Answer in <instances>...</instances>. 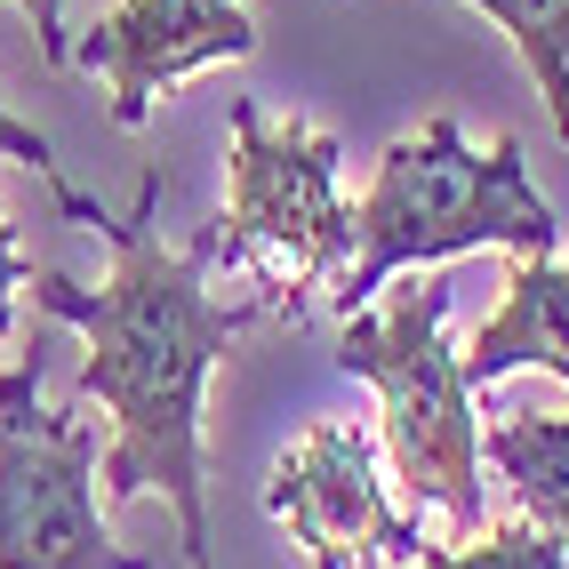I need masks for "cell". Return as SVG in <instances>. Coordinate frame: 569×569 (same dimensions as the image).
Returning a JSON list of instances; mask_svg holds the SVG:
<instances>
[{"mask_svg":"<svg viewBox=\"0 0 569 569\" xmlns=\"http://www.w3.org/2000/svg\"><path fill=\"white\" fill-rule=\"evenodd\" d=\"M0 161H24L32 177L49 184V201H57V209H64L72 224H89V233L104 224V201H97V193H81V184L64 177V161H57V144H49L41 129H32V121H17L9 104H0Z\"/></svg>","mask_w":569,"mask_h":569,"instance_id":"7c38bea8","label":"cell"},{"mask_svg":"<svg viewBox=\"0 0 569 569\" xmlns=\"http://www.w3.org/2000/svg\"><path fill=\"white\" fill-rule=\"evenodd\" d=\"M17 9L32 17V49H41V64H72V32H64V0H17Z\"/></svg>","mask_w":569,"mask_h":569,"instance_id":"4fadbf2b","label":"cell"},{"mask_svg":"<svg viewBox=\"0 0 569 569\" xmlns=\"http://www.w3.org/2000/svg\"><path fill=\"white\" fill-rule=\"evenodd\" d=\"M473 9L521 49L529 81H538L553 129H561V144H569V0H473Z\"/></svg>","mask_w":569,"mask_h":569,"instance_id":"30bf717a","label":"cell"},{"mask_svg":"<svg viewBox=\"0 0 569 569\" xmlns=\"http://www.w3.org/2000/svg\"><path fill=\"white\" fill-rule=\"evenodd\" d=\"M409 569H569V561H561V546H553L529 513H513V521L473 529L466 546H433V538H426Z\"/></svg>","mask_w":569,"mask_h":569,"instance_id":"8fae6325","label":"cell"},{"mask_svg":"<svg viewBox=\"0 0 569 569\" xmlns=\"http://www.w3.org/2000/svg\"><path fill=\"white\" fill-rule=\"evenodd\" d=\"M41 337L24 346L17 369H0V569H161L112 546L97 498L104 426L57 417L41 401Z\"/></svg>","mask_w":569,"mask_h":569,"instance_id":"5b68a950","label":"cell"},{"mask_svg":"<svg viewBox=\"0 0 569 569\" xmlns=\"http://www.w3.org/2000/svg\"><path fill=\"white\" fill-rule=\"evenodd\" d=\"M481 458L513 489V506L538 521L569 561V417H546V409L498 417V426L481 433Z\"/></svg>","mask_w":569,"mask_h":569,"instance_id":"9c48e42d","label":"cell"},{"mask_svg":"<svg viewBox=\"0 0 569 569\" xmlns=\"http://www.w3.org/2000/svg\"><path fill=\"white\" fill-rule=\"evenodd\" d=\"M337 137L313 121H264L257 97H233V153H224L217 264L257 281L264 321L306 329L313 306L353 264V209L337 193Z\"/></svg>","mask_w":569,"mask_h":569,"instance_id":"3957f363","label":"cell"},{"mask_svg":"<svg viewBox=\"0 0 569 569\" xmlns=\"http://www.w3.org/2000/svg\"><path fill=\"white\" fill-rule=\"evenodd\" d=\"M513 369H546L569 386V264L561 257H513L498 313L473 329V346L458 353L466 393H489Z\"/></svg>","mask_w":569,"mask_h":569,"instance_id":"ba28073f","label":"cell"},{"mask_svg":"<svg viewBox=\"0 0 569 569\" xmlns=\"http://www.w3.org/2000/svg\"><path fill=\"white\" fill-rule=\"evenodd\" d=\"M241 57H257V17L241 0H121L72 41V64L104 72L112 89V129H144L184 72Z\"/></svg>","mask_w":569,"mask_h":569,"instance_id":"52a82bcc","label":"cell"},{"mask_svg":"<svg viewBox=\"0 0 569 569\" xmlns=\"http://www.w3.org/2000/svg\"><path fill=\"white\" fill-rule=\"evenodd\" d=\"M161 201L169 177L144 169L129 217H104L97 233L112 241V273L89 289L72 273H32L24 289L41 297L49 321H72L89 337L81 361V401L104 409V506L153 498L177 513V553L184 569H217L209 553V433L201 401L233 337L264 321V306H224L209 289L217 264V224H201L184 249L161 241Z\"/></svg>","mask_w":569,"mask_h":569,"instance_id":"6da1fadb","label":"cell"},{"mask_svg":"<svg viewBox=\"0 0 569 569\" xmlns=\"http://www.w3.org/2000/svg\"><path fill=\"white\" fill-rule=\"evenodd\" d=\"M32 281V257L17 249V224L0 217V337H9V321H17V289Z\"/></svg>","mask_w":569,"mask_h":569,"instance_id":"5bb4252c","label":"cell"},{"mask_svg":"<svg viewBox=\"0 0 569 569\" xmlns=\"http://www.w3.org/2000/svg\"><path fill=\"white\" fill-rule=\"evenodd\" d=\"M264 513L289 529L306 569H409L426 529H417L377 473V433L353 417L306 426L273 473H264Z\"/></svg>","mask_w":569,"mask_h":569,"instance_id":"8992f818","label":"cell"},{"mask_svg":"<svg viewBox=\"0 0 569 569\" xmlns=\"http://www.w3.org/2000/svg\"><path fill=\"white\" fill-rule=\"evenodd\" d=\"M561 217L529 184L521 137L466 144L458 112H426L409 137L386 144L369 193L353 201V264L337 273L329 306L361 313L393 273L466 257V249H506V257H553Z\"/></svg>","mask_w":569,"mask_h":569,"instance_id":"7a4b0ae2","label":"cell"},{"mask_svg":"<svg viewBox=\"0 0 569 569\" xmlns=\"http://www.w3.org/2000/svg\"><path fill=\"white\" fill-rule=\"evenodd\" d=\"M337 369L386 409V458L417 506H441L458 538L481 529V426L449 346V281L409 273L393 306H361L337 329Z\"/></svg>","mask_w":569,"mask_h":569,"instance_id":"277c9868","label":"cell"}]
</instances>
